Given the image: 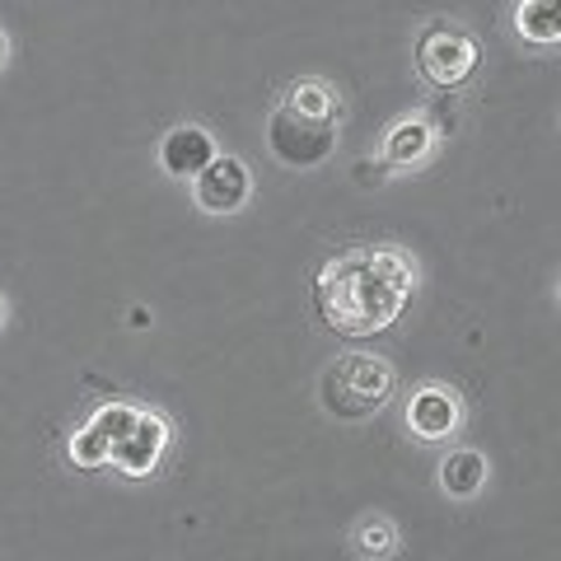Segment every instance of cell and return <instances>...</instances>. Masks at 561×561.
<instances>
[{
  "instance_id": "obj_12",
  "label": "cell",
  "mask_w": 561,
  "mask_h": 561,
  "mask_svg": "<svg viewBox=\"0 0 561 561\" xmlns=\"http://www.w3.org/2000/svg\"><path fill=\"white\" fill-rule=\"evenodd\" d=\"M515 28H519V38H529L538 47L561 43V0H519Z\"/></svg>"
},
{
  "instance_id": "obj_1",
  "label": "cell",
  "mask_w": 561,
  "mask_h": 561,
  "mask_svg": "<svg viewBox=\"0 0 561 561\" xmlns=\"http://www.w3.org/2000/svg\"><path fill=\"white\" fill-rule=\"evenodd\" d=\"M412 300V262L393 249H346L313 276V309L337 337H375Z\"/></svg>"
},
{
  "instance_id": "obj_4",
  "label": "cell",
  "mask_w": 561,
  "mask_h": 561,
  "mask_svg": "<svg viewBox=\"0 0 561 561\" xmlns=\"http://www.w3.org/2000/svg\"><path fill=\"white\" fill-rule=\"evenodd\" d=\"M416 70L435 90H463L478 70V43L454 24H431L416 38Z\"/></svg>"
},
{
  "instance_id": "obj_10",
  "label": "cell",
  "mask_w": 561,
  "mask_h": 561,
  "mask_svg": "<svg viewBox=\"0 0 561 561\" xmlns=\"http://www.w3.org/2000/svg\"><path fill=\"white\" fill-rule=\"evenodd\" d=\"M435 146V127L426 117H402L389 127V136H383V164L393 169H416L421 160L431 154Z\"/></svg>"
},
{
  "instance_id": "obj_9",
  "label": "cell",
  "mask_w": 561,
  "mask_h": 561,
  "mask_svg": "<svg viewBox=\"0 0 561 561\" xmlns=\"http://www.w3.org/2000/svg\"><path fill=\"white\" fill-rule=\"evenodd\" d=\"M210 160H216V140L202 127H173L160 146V164L173 179H197Z\"/></svg>"
},
{
  "instance_id": "obj_14",
  "label": "cell",
  "mask_w": 561,
  "mask_h": 561,
  "mask_svg": "<svg viewBox=\"0 0 561 561\" xmlns=\"http://www.w3.org/2000/svg\"><path fill=\"white\" fill-rule=\"evenodd\" d=\"M5 61H10V38L0 33V70H5Z\"/></svg>"
},
{
  "instance_id": "obj_5",
  "label": "cell",
  "mask_w": 561,
  "mask_h": 561,
  "mask_svg": "<svg viewBox=\"0 0 561 561\" xmlns=\"http://www.w3.org/2000/svg\"><path fill=\"white\" fill-rule=\"evenodd\" d=\"M169 445V426H164V416H154V412H140L131 416V426L122 431V440L113 445V468L117 472H127V478H146V472L160 463V454Z\"/></svg>"
},
{
  "instance_id": "obj_7",
  "label": "cell",
  "mask_w": 561,
  "mask_h": 561,
  "mask_svg": "<svg viewBox=\"0 0 561 561\" xmlns=\"http://www.w3.org/2000/svg\"><path fill=\"white\" fill-rule=\"evenodd\" d=\"M249 169L234 154H216L202 173H197V206L210 210V216H230L249 202Z\"/></svg>"
},
{
  "instance_id": "obj_11",
  "label": "cell",
  "mask_w": 561,
  "mask_h": 561,
  "mask_svg": "<svg viewBox=\"0 0 561 561\" xmlns=\"http://www.w3.org/2000/svg\"><path fill=\"white\" fill-rule=\"evenodd\" d=\"M486 486V459L478 449H454L440 463V491L454 501H472Z\"/></svg>"
},
{
  "instance_id": "obj_15",
  "label": "cell",
  "mask_w": 561,
  "mask_h": 561,
  "mask_svg": "<svg viewBox=\"0 0 561 561\" xmlns=\"http://www.w3.org/2000/svg\"><path fill=\"white\" fill-rule=\"evenodd\" d=\"M0 328H5V295H0Z\"/></svg>"
},
{
  "instance_id": "obj_13",
  "label": "cell",
  "mask_w": 561,
  "mask_h": 561,
  "mask_svg": "<svg viewBox=\"0 0 561 561\" xmlns=\"http://www.w3.org/2000/svg\"><path fill=\"white\" fill-rule=\"evenodd\" d=\"M351 542H356V552L365 561H383V557L398 552V529H393L389 515H365L356 524V534H351Z\"/></svg>"
},
{
  "instance_id": "obj_2",
  "label": "cell",
  "mask_w": 561,
  "mask_h": 561,
  "mask_svg": "<svg viewBox=\"0 0 561 561\" xmlns=\"http://www.w3.org/2000/svg\"><path fill=\"white\" fill-rule=\"evenodd\" d=\"M337 127H342L337 90L328 80H300L272 108L267 146L286 169H319L337 150Z\"/></svg>"
},
{
  "instance_id": "obj_6",
  "label": "cell",
  "mask_w": 561,
  "mask_h": 561,
  "mask_svg": "<svg viewBox=\"0 0 561 561\" xmlns=\"http://www.w3.org/2000/svg\"><path fill=\"white\" fill-rule=\"evenodd\" d=\"M131 416H136V408H127V402H108V408H99L90 426L70 440V463L84 468V472L103 468L113 459V445L122 440V431L131 426Z\"/></svg>"
},
{
  "instance_id": "obj_3",
  "label": "cell",
  "mask_w": 561,
  "mask_h": 561,
  "mask_svg": "<svg viewBox=\"0 0 561 561\" xmlns=\"http://www.w3.org/2000/svg\"><path fill=\"white\" fill-rule=\"evenodd\" d=\"M393 398V365L370 351H346L319 375V402L337 421H365L389 408Z\"/></svg>"
},
{
  "instance_id": "obj_8",
  "label": "cell",
  "mask_w": 561,
  "mask_h": 561,
  "mask_svg": "<svg viewBox=\"0 0 561 561\" xmlns=\"http://www.w3.org/2000/svg\"><path fill=\"white\" fill-rule=\"evenodd\" d=\"M459 398L445 383H426V389L412 393V408H408V426L421 435V440H445V435L459 431Z\"/></svg>"
}]
</instances>
